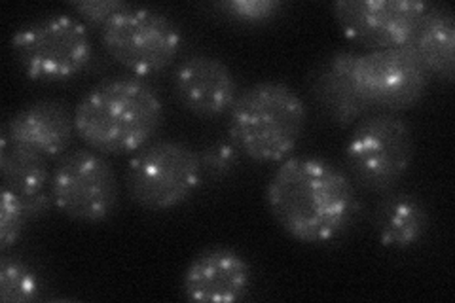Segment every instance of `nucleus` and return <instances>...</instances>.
<instances>
[{"mask_svg": "<svg viewBox=\"0 0 455 303\" xmlns=\"http://www.w3.org/2000/svg\"><path fill=\"white\" fill-rule=\"evenodd\" d=\"M68 6L85 27L101 31L116 13L130 6V3L125 0H76V3H68Z\"/></svg>", "mask_w": 455, "mask_h": 303, "instance_id": "4be33fe9", "label": "nucleus"}, {"mask_svg": "<svg viewBox=\"0 0 455 303\" xmlns=\"http://www.w3.org/2000/svg\"><path fill=\"white\" fill-rule=\"evenodd\" d=\"M353 80L370 107L398 112L416 107L431 82V72L411 44L357 53Z\"/></svg>", "mask_w": 455, "mask_h": 303, "instance_id": "1a4fd4ad", "label": "nucleus"}, {"mask_svg": "<svg viewBox=\"0 0 455 303\" xmlns=\"http://www.w3.org/2000/svg\"><path fill=\"white\" fill-rule=\"evenodd\" d=\"M42 281L27 262L13 256L0 259V299L4 303H23L40 298Z\"/></svg>", "mask_w": 455, "mask_h": 303, "instance_id": "a211bd4d", "label": "nucleus"}, {"mask_svg": "<svg viewBox=\"0 0 455 303\" xmlns=\"http://www.w3.org/2000/svg\"><path fill=\"white\" fill-rule=\"evenodd\" d=\"M431 219L423 201L406 192H387L376 214L374 226L383 247L410 249L418 244L429 229Z\"/></svg>", "mask_w": 455, "mask_h": 303, "instance_id": "2eb2a0df", "label": "nucleus"}, {"mask_svg": "<svg viewBox=\"0 0 455 303\" xmlns=\"http://www.w3.org/2000/svg\"><path fill=\"white\" fill-rule=\"evenodd\" d=\"M173 90L179 103L199 118H220L230 114L239 97V84L232 68L209 53H194L175 70Z\"/></svg>", "mask_w": 455, "mask_h": 303, "instance_id": "9b49d317", "label": "nucleus"}, {"mask_svg": "<svg viewBox=\"0 0 455 303\" xmlns=\"http://www.w3.org/2000/svg\"><path fill=\"white\" fill-rule=\"evenodd\" d=\"M357 52L341 50L326 55L313 70L309 92L323 114L341 127L357 124L372 107L361 95L353 80V65Z\"/></svg>", "mask_w": 455, "mask_h": 303, "instance_id": "ddd939ff", "label": "nucleus"}, {"mask_svg": "<svg viewBox=\"0 0 455 303\" xmlns=\"http://www.w3.org/2000/svg\"><path fill=\"white\" fill-rule=\"evenodd\" d=\"M46 157L36 152L12 144L3 133L0 137V175L3 186L10 187L21 197L35 195L46 190L52 175L46 165Z\"/></svg>", "mask_w": 455, "mask_h": 303, "instance_id": "f3484780", "label": "nucleus"}, {"mask_svg": "<svg viewBox=\"0 0 455 303\" xmlns=\"http://www.w3.org/2000/svg\"><path fill=\"white\" fill-rule=\"evenodd\" d=\"M416 142L398 112H378L355 125L346 147V167L353 184L368 192L395 190L414 163Z\"/></svg>", "mask_w": 455, "mask_h": 303, "instance_id": "20e7f679", "label": "nucleus"}, {"mask_svg": "<svg viewBox=\"0 0 455 303\" xmlns=\"http://www.w3.org/2000/svg\"><path fill=\"white\" fill-rule=\"evenodd\" d=\"M101 42L114 61L139 78L158 75L177 60L182 33L167 13L130 4L101 28Z\"/></svg>", "mask_w": 455, "mask_h": 303, "instance_id": "0eeeda50", "label": "nucleus"}, {"mask_svg": "<svg viewBox=\"0 0 455 303\" xmlns=\"http://www.w3.org/2000/svg\"><path fill=\"white\" fill-rule=\"evenodd\" d=\"M27 222L28 216L23 197L3 186V192H0V249L6 252L13 247L21 239Z\"/></svg>", "mask_w": 455, "mask_h": 303, "instance_id": "aec40b11", "label": "nucleus"}, {"mask_svg": "<svg viewBox=\"0 0 455 303\" xmlns=\"http://www.w3.org/2000/svg\"><path fill=\"white\" fill-rule=\"evenodd\" d=\"M266 203L284 232L311 244L338 239L359 211L347 172L317 155L283 160L266 186Z\"/></svg>", "mask_w": 455, "mask_h": 303, "instance_id": "f257e3e1", "label": "nucleus"}, {"mask_svg": "<svg viewBox=\"0 0 455 303\" xmlns=\"http://www.w3.org/2000/svg\"><path fill=\"white\" fill-rule=\"evenodd\" d=\"M252 283L251 264L237 251L212 247L199 252L182 275V292L192 301L232 303L247 296Z\"/></svg>", "mask_w": 455, "mask_h": 303, "instance_id": "f8f14e48", "label": "nucleus"}, {"mask_svg": "<svg viewBox=\"0 0 455 303\" xmlns=\"http://www.w3.org/2000/svg\"><path fill=\"white\" fill-rule=\"evenodd\" d=\"M199 162H202L204 179L211 180H224L230 177L239 162V150L232 142L217 140L209 144L199 154Z\"/></svg>", "mask_w": 455, "mask_h": 303, "instance_id": "412c9836", "label": "nucleus"}, {"mask_svg": "<svg viewBox=\"0 0 455 303\" xmlns=\"http://www.w3.org/2000/svg\"><path fill=\"white\" fill-rule=\"evenodd\" d=\"M307 118L304 99L291 85L266 80L239 93L228 114L230 142L259 163H281L292 155Z\"/></svg>", "mask_w": 455, "mask_h": 303, "instance_id": "7ed1b4c3", "label": "nucleus"}, {"mask_svg": "<svg viewBox=\"0 0 455 303\" xmlns=\"http://www.w3.org/2000/svg\"><path fill=\"white\" fill-rule=\"evenodd\" d=\"M12 52L25 75L36 82H65L93 60L90 28L76 16H46L21 25Z\"/></svg>", "mask_w": 455, "mask_h": 303, "instance_id": "423d86ee", "label": "nucleus"}, {"mask_svg": "<svg viewBox=\"0 0 455 303\" xmlns=\"http://www.w3.org/2000/svg\"><path fill=\"white\" fill-rule=\"evenodd\" d=\"M23 203H25V211H27L28 220H36V219H40V216L48 214V211L52 207H55L50 190L23 197Z\"/></svg>", "mask_w": 455, "mask_h": 303, "instance_id": "5701e85b", "label": "nucleus"}, {"mask_svg": "<svg viewBox=\"0 0 455 303\" xmlns=\"http://www.w3.org/2000/svg\"><path fill=\"white\" fill-rule=\"evenodd\" d=\"M162 122L160 95L137 76L97 84L75 110L78 137L103 155L135 154L152 142Z\"/></svg>", "mask_w": 455, "mask_h": 303, "instance_id": "f03ea898", "label": "nucleus"}, {"mask_svg": "<svg viewBox=\"0 0 455 303\" xmlns=\"http://www.w3.org/2000/svg\"><path fill=\"white\" fill-rule=\"evenodd\" d=\"M125 190L133 203L147 211L175 209L204 182L199 154L180 140H152L133 154L125 169Z\"/></svg>", "mask_w": 455, "mask_h": 303, "instance_id": "39448f33", "label": "nucleus"}, {"mask_svg": "<svg viewBox=\"0 0 455 303\" xmlns=\"http://www.w3.org/2000/svg\"><path fill=\"white\" fill-rule=\"evenodd\" d=\"M429 6L419 0H339L332 12L344 35L372 52L410 44Z\"/></svg>", "mask_w": 455, "mask_h": 303, "instance_id": "9d476101", "label": "nucleus"}, {"mask_svg": "<svg viewBox=\"0 0 455 303\" xmlns=\"http://www.w3.org/2000/svg\"><path fill=\"white\" fill-rule=\"evenodd\" d=\"M416 48L431 76L444 82L455 78V20L453 12L443 4H431L410 42Z\"/></svg>", "mask_w": 455, "mask_h": 303, "instance_id": "dca6fc26", "label": "nucleus"}, {"mask_svg": "<svg viewBox=\"0 0 455 303\" xmlns=\"http://www.w3.org/2000/svg\"><path fill=\"white\" fill-rule=\"evenodd\" d=\"M75 116L60 100L42 99L20 108L3 133L12 144L40 154L46 160L65 155L75 135Z\"/></svg>", "mask_w": 455, "mask_h": 303, "instance_id": "4468645a", "label": "nucleus"}, {"mask_svg": "<svg viewBox=\"0 0 455 303\" xmlns=\"http://www.w3.org/2000/svg\"><path fill=\"white\" fill-rule=\"evenodd\" d=\"M50 192L55 207L78 222H103L118 207L120 184L116 171L103 154L75 150L57 162Z\"/></svg>", "mask_w": 455, "mask_h": 303, "instance_id": "6e6552de", "label": "nucleus"}, {"mask_svg": "<svg viewBox=\"0 0 455 303\" xmlns=\"http://www.w3.org/2000/svg\"><path fill=\"white\" fill-rule=\"evenodd\" d=\"M211 8L237 25H264L279 16L284 4L281 0H222Z\"/></svg>", "mask_w": 455, "mask_h": 303, "instance_id": "6ab92c4d", "label": "nucleus"}]
</instances>
